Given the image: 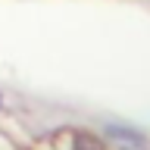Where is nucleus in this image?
Returning <instances> with one entry per match:
<instances>
[{
    "mask_svg": "<svg viewBox=\"0 0 150 150\" xmlns=\"http://www.w3.org/2000/svg\"><path fill=\"white\" fill-rule=\"evenodd\" d=\"M72 150H103V144L94 138V134H75Z\"/></svg>",
    "mask_w": 150,
    "mask_h": 150,
    "instance_id": "nucleus-1",
    "label": "nucleus"
}]
</instances>
